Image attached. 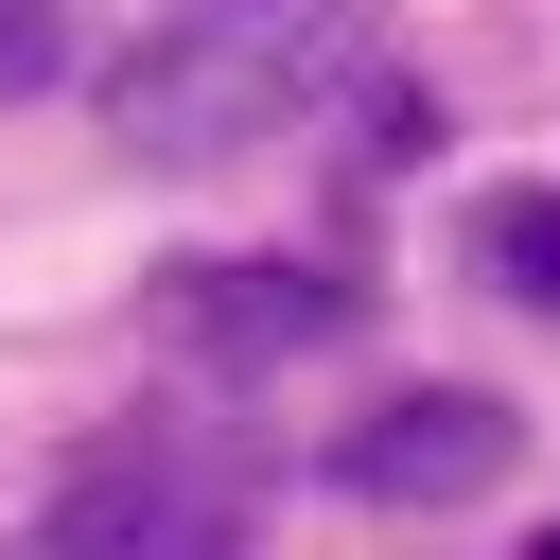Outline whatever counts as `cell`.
Here are the masks:
<instances>
[{
    "label": "cell",
    "instance_id": "6da1fadb",
    "mask_svg": "<svg viewBox=\"0 0 560 560\" xmlns=\"http://www.w3.org/2000/svg\"><path fill=\"white\" fill-rule=\"evenodd\" d=\"M350 52H368V0H158L140 52L105 70V122L122 158L210 175V158H262L298 105H332Z\"/></svg>",
    "mask_w": 560,
    "mask_h": 560
},
{
    "label": "cell",
    "instance_id": "7a4b0ae2",
    "mask_svg": "<svg viewBox=\"0 0 560 560\" xmlns=\"http://www.w3.org/2000/svg\"><path fill=\"white\" fill-rule=\"evenodd\" d=\"M508 455H525V420H508L490 385H385V402L332 438V472H350L368 508H472Z\"/></svg>",
    "mask_w": 560,
    "mask_h": 560
},
{
    "label": "cell",
    "instance_id": "3957f363",
    "mask_svg": "<svg viewBox=\"0 0 560 560\" xmlns=\"http://www.w3.org/2000/svg\"><path fill=\"white\" fill-rule=\"evenodd\" d=\"M350 332H368V280H332V262H175L192 368H298V350H350Z\"/></svg>",
    "mask_w": 560,
    "mask_h": 560
},
{
    "label": "cell",
    "instance_id": "277c9868",
    "mask_svg": "<svg viewBox=\"0 0 560 560\" xmlns=\"http://www.w3.org/2000/svg\"><path fill=\"white\" fill-rule=\"evenodd\" d=\"M472 262H490L525 315H560V192H490V210H472Z\"/></svg>",
    "mask_w": 560,
    "mask_h": 560
},
{
    "label": "cell",
    "instance_id": "5b68a950",
    "mask_svg": "<svg viewBox=\"0 0 560 560\" xmlns=\"http://www.w3.org/2000/svg\"><path fill=\"white\" fill-rule=\"evenodd\" d=\"M70 70V0H0V105Z\"/></svg>",
    "mask_w": 560,
    "mask_h": 560
},
{
    "label": "cell",
    "instance_id": "8992f818",
    "mask_svg": "<svg viewBox=\"0 0 560 560\" xmlns=\"http://www.w3.org/2000/svg\"><path fill=\"white\" fill-rule=\"evenodd\" d=\"M0 560H70V542H52V525H18V542H0Z\"/></svg>",
    "mask_w": 560,
    "mask_h": 560
},
{
    "label": "cell",
    "instance_id": "52a82bcc",
    "mask_svg": "<svg viewBox=\"0 0 560 560\" xmlns=\"http://www.w3.org/2000/svg\"><path fill=\"white\" fill-rule=\"evenodd\" d=\"M508 560H560V525H525V542H508Z\"/></svg>",
    "mask_w": 560,
    "mask_h": 560
}]
</instances>
